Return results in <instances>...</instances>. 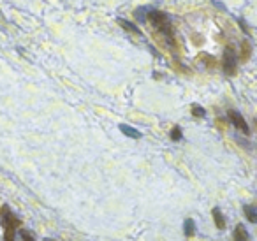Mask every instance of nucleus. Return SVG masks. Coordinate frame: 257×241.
<instances>
[{"label": "nucleus", "mask_w": 257, "mask_h": 241, "mask_svg": "<svg viewBox=\"0 0 257 241\" xmlns=\"http://www.w3.org/2000/svg\"><path fill=\"white\" fill-rule=\"evenodd\" d=\"M148 20H150V23L162 34V36H166V39H168L169 44H175V30H173V25H171V22H169L166 13L150 11L148 13Z\"/></svg>", "instance_id": "obj_1"}, {"label": "nucleus", "mask_w": 257, "mask_h": 241, "mask_svg": "<svg viewBox=\"0 0 257 241\" xmlns=\"http://www.w3.org/2000/svg\"><path fill=\"white\" fill-rule=\"evenodd\" d=\"M0 220H2V229H4V241H15V234L20 227V220L11 211L8 204L0 208Z\"/></svg>", "instance_id": "obj_2"}, {"label": "nucleus", "mask_w": 257, "mask_h": 241, "mask_svg": "<svg viewBox=\"0 0 257 241\" xmlns=\"http://www.w3.org/2000/svg\"><path fill=\"white\" fill-rule=\"evenodd\" d=\"M236 64H238V60H236V53H234V50H232V46L225 48V51H224V72L225 74L234 76Z\"/></svg>", "instance_id": "obj_3"}, {"label": "nucleus", "mask_w": 257, "mask_h": 241, "mask_svg": "<svg viewBox=\"0 0 257 241\" xmlns=\"http://www.w3.org/2000/svg\"><path fill=\"white\" fill-rule=\"evenodd\" d=\"M227 118H229V122H231L232 125H234L238 131H241V132H245V134H250V129H248V124L245 122V118L241 116V114L238 113V111H229L227 113Z\"/></svg>", "instance_id": "obj_4"}, {"label": "nucleus", "mask_w": 257, "mask_h": 241, "mask_svg": "<svg viewBox=\"0 0 257 241\" xmlns=\"http://www.w3.org/2000/svg\"><path fill=\"white\" fill-rule=\"evenodd\" d=\"M234 241H250V234L243 223H239L234 230Z\"/></svg>", "instance_id": "obj_5"}, {"label": "nucleus", "mask_w": 257, "mask_h": 241, "mask_svg": "<svg viewBox=\"0 0 257 241\" xmlns=\"http://www.w3.org/2000/svg\"><path fill=\"white\" fill-rule=\"evenodd\" d=\"M213 220H215V225H217V229H220V230H224L225 229V218H224V215H222V211H220V208H213Z\"/></svg>", "instance_id": "obj_6"}, {"label": "nucleus", "mask_w": 257, "mask_h": 241, "mask_svg": "<svg viewBox=\"0 0 257 241\" xmlns=\"http://www.w3.org/2000/svg\"><path fill=\"white\" fill-rule=\"evenodd\" d=\"M120 131L123 132L125 136H128V138H134V139H140L141 138V132L140 131H136L134 127H128V125H125V124L120 125Z\"/></svg>", "instance_id": "obj_7"}, {"label": "nucleus", "mask_w": 257, "mask_h": 241, "mask_svg": "<svg viewBox=\"0 0 257 241\" xmlns=\"http://www.w3.org/2000/svg\"><path fill=\"white\" fill-rule=\"evenodd\" d=\"M118 23H120V27H123L127 32H133V34H136V36H141V30L138 29L134 23H131V22H127V20H118Z\"/></svg>", "instance_id": "obj_8"}, {"label": "nucleus", "mask_w": 257, "mask_h": 241, "mask_svg": "<svg viewBox=\"0 0 257 241\" xmlns=\"http://www.w3.org/2000/svg\"><path fill=\"white\" fill-rule=\"evenodd\" d=\"M243 211H245V215H246V218L250 220L252 223H255L257 222V209H255V206H250V204H246V206H243Z\"/></svg>", "instance_id": "obj_9"}, {"label": "nucleus", "mask_w": 257, "mask_h": 241, "mask_svg": "<svg viewBox=\"0 0 257 241\" xmlns=\"http://www.w3.org/2000/svg\"><path fill=\"white\" fill-rule=\"evenodd\" d=\"M183 232H185L187 237L194 236V232H196V223H194L192 218H187L185 223H183Z\"/></svg>", "instance_id": "obj_10"}, {"label": "nucleus", "mask_w": 257, "mask_h": 241, "mask_svg": "<svg viewBox=\"0 0 257 241\" xmlns=\"http://www.w3.org/2000/svg\"><path fill=\"white\" fill-rule=\"evenodd\" d=\"M250 53H252V46H250L248 41H243L241 44V60L246 62L250 58Z\"/></svg>", "instance_id": "obj_11"}, {"label": "nucleus", "mask_w": 257, "mask_h": 241, "mask_svg": "<svg viewBox=\"0 0 257 241\" xmlns=\"http://www.w3.org/2000/svg\"><path fill=\"white\" fill-rule=\"evenodd\" d=\"M204 114H206V111H204L203 107L192 106V116H196V118H204Z\"/></svg>", "instance_id": "obj_12"}, {"label": "nucleus", "mask_w": 257, "mask_h": 241, "mask_svg": "<svg viewBox=\"0 0 257 241\" xmlns=\"http://www.w3.org/2000/svg\"><path fill=\"white\" fill-rule=\"evenodd\" d=\"M171 139H175V141L182 139V129H180L178 125H175V127L171 129Z\"/></svg>", "instance_id": "obj_13"}, {"label": "nucleus", "mask_w": 257, "mask_h": 241, "mask_svg": "<svg viewBox=\"0 0 257 241\" xmlns=\"http://www.w3.org/2000/svg\"><path fill=\"white\" fill-rule=\"evenodd\" d=\"M20 234H22V241H36L32 236H30L29 232H27V230H22V232H20Z\"/></svg>", "instance_id": "obj_14"}, {"label": "nucleus", "mask_w": 257, "mask_h": 241, "mask_svg": "<svg viewBox=\"0 0 257 241\" xmlns=\"http://www.w3.org/2000/svg\"><path fill=\"white\" fill-rule=\"evenodd\" d=\"M44 241H55V239H44Z\"/></svg>", "instance_id": "obj_15"}]
</instances>
